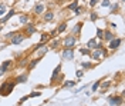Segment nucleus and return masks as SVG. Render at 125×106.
<instances>
[{"label": "nucleus", "instance_id": "nucleus-16", "mask_svg": "<svg viewBox=\"0 0 125 106\" xmlns=\"http://www.w3.org/2000/svg\"><path fill=\"white\" fill-rule=\"evenodd\" d=\"M53 19H54V13H53L51 10L44 12V15H43V20H44V22H51Z\"/></svg>", "mask_w": 125, "mask_h": 106}, {"label": "nucleus", "instance_id": "nucleus-31", "mask_svg": "<svg viewBox=\"0 0 125 106\" xmlns=\"http://www.w3.org/2000/svg\"><path fill=\"white\" fill-rule=\"evenodd\" d=\"M77 6H78V1H75V0H73V1H71L70 4L67 6V9H68V10H74V9L77 7Z\"/></svg>", "mask_w": 125, "mask_h": 106}, {"label": "nucleus", "instance_id": "nucleus-2", "mask_svg": "<svg viewBox=\"0 0 125 106\" xmlns=\"http://www.w3.org/2000/svg\"><path fill=\"white\" fill-rule=\"evenodd\" d=\"M90 57L95 60V62H101L102 59H105V57H108V50L107 49H93L91 50V53H90Z\"/></svg>", "mask_w": 125, "mask_h": 106}, {"label": "nucleus", "instance_id": "nucleus-45", "mask_svg": "<svg viewBox=\"0 0 125 106\" xmlns=\"http://www.w3.org/2000/svg\"><path fill=\"white\" fill-rule=\"evenodd\" d=\"M119 1H121V3H124V0H119Z\"/></svg>", "mask_w": 125, "mask_h": 106}, {"label": "nucleus", "instance_id": "nucleus-38", "mask_svg": "<svg viewBox=\"0 0 125 106\" xmlns=\"http://www.w3.org/2000/svg\"><path fill=\"white\" fill-rule=\"evenodd\" d=\"M111 4V0H101V6L102 7H108Z\"/></svg>", "mask_w": 125, "mask_h": 106}, {"label": "nucleus", "instance_id": "nucleus-12", "mask_svg": "<svg viewBox=\"0 0 125 106\" xmlns=\"http://www.w3.org/2000/svg\"><path fill=\"white\" fill-rule=\"evenodd\" d=\"M81 29H83V22H78L75 23V26L73 27V30H71V34L73 36H75V37H80V34H81Z\"/></svg>", "mask_w": 125, "mask_h": 106}, {"label": "nucleus", "instance_id": "nucleus-7", "mask_svg": "<svg viewBox=\"0 0 125 106\" xmlns=\"http://www.w3.org/2000/svg\"><path fill=\"white\" fill-rule=\"evenodd\" d=\"M122 45V37H114L112 40L108 42V49L109 50H117Z\"/></svg>", "mask_w": 125, "mask_h": 106}, {"label": "nucleus", "instance_id": "nucleus-26", "mask_svg": "<svg viewBox=\"0 0 125 106\" xmlns=\"http://www.w3.org/2000/svg\"><path fill=\"white\" fill-rule=\"evenodd\" d=\"M7 13V6L4 3H0V17H3Z\"/></svg>", "mask_w": 125, "mask_h": 106}, {"label": "nucleus", "instance_id": "nucleus-13", "mask_svg": "<svg viewBox=\"0 0 125 106\" xmlns=\"http://www.w3.org/2000/svg\"><path fill=\"white\" fill-rule=\"evenodd\" d=\"M44 10H46L44 3H37V4H34V7H33V13H34V15H43Z\"/></svg>", "mask_w": 125, "mask_h": 106}, {"label": "nucleus", "instance_id": "nucleus-28", "mask_svg": "<svg viewBox=\"0 0 125 106\" xmlns=\"http://www.w3.org/2000/svg\"><path fill=\"white\" fill-rule=\"evenodd\" d=\"M102 36H104V29H101V27H97V39L102 40Z\"/></svg>", "mask_w": 125, "mask_h": 106}, {"label": "nucleus", "instance_id": "nucleus-21", "mask_svg": "<svg viewBox=\"0 0 125 106\" xmlns=\"http://www.w3.org/2000/svg\"><path fill=\"white\" fill-rule=\"evenodd\" d=\"M60 46H61V40H60V39H57V37L50 43V47H51V49H58Z\"/></svg>", "mask_w": 125, "mask_h": 106}, {"label": "nucleus", "instance_id": "nucleus-46", "mask_svg": "<svg viewBox=\"0 0 125 106\" xmlns=\"http://www.w3.org/2000/svg\"><path fill=\"white\" fill-rule=\"evenodd\" d=\"M75 1H78V0H75Z\"/></svg>", "mask_w": 125, "mask_h": 106}, {"label": "nucleus", "instance_id": "nucleus-6", "mask_svg": "<svg viewBox=\"0 0 125 106\" xmlns=\"http://www.w3.org/2000/svg\"><path fill=\"white\" fill-rule=\"evenodd\" d=\"M26 39V36H24V33L21 32V30H17L16 32V34L10 39V45H13V46H17V45H20L21 42Z\"/></svg>", "mask_w": 125, "mask_h": 106}, {"label": "nucleus", "instance_id": "nucleus-3", "mask_svg": "<svg viewBox=\"0 0 125 106\" xmlns=\"http://www.w3.org/2000/svg\"><path fill=\"white\" fill-rule=\"evenodd\" d=\"M77 37L73 36V34H67L64 39H62V47L64 49H75V43H77Z\"/></svg>", "mask_w": 125, "mask_h": 106}, {"label": "nucleus", "instance_id": "nucleus-19", "mask_svg": "<svg viewBox=\"0 0 125 106\" xmlns=\"http://www.w3.org/2000/svg\"><path fill=\"white\" fill-rule=\"evenodd\" d=\"M65 29H67V23H65V22H62V23H60V25L55 27V32L58 33V34H61V33L65 32Z\"/></svg>", "mask_w": 125, "mask_h": 106}, {"label": "nucleus", "instance_id": "nucleus-39", "mask_svg": "<svg viewBox=\"0 0 125 106\" xmlns=\"http://www.w3.org/2000/svg\"><path fill=\"white\" fill-rule=\"evenodd\" d=\"M16 32H17V30H16ZM16 32H9V33H6V34H4V39H11V37L16 34Z\"/></svg>", "mask_w": 125, "mask_h": 106}, {"label": "nucleus", "instance_id": "nucleus-14", "mask_svg": "<svg viewBox=\"0 0 125 106\" xmlns=\"http://www.w3.org/2000/svg\"><path fill=\"white\" fill-rule=\"evenodd\" d=\"M114 37H117V36H115V33L112 32V30H109V29H105V30H104V36H102V40L109 42V40H112Z\"/></svg>", "mask_w": 125, "mask_h": 106}, {"label": "nucleus", "instance_id": "nucleus-17", "mask_svg": "<svg viewBox=\"0 0 125 106\" xmlns=\"http://www.w3.org/2000/svg\"><path fill=\"white\" fill-rule=\"evenodd\" d=\"M85 47H87V49H90V50L95 49V47H97V37H93V39H90V40L87 42Z\"/></svg>", "mask_w": 125, "mask_h": 106}, {"label": "nucleus", "instance_id": "nucleus-9", "mask_svg": "<svg viewBox=\"0 0 125 106\" xmlns=\"http://www.w3.org/2000/svg\"><path fill=\"white\" fill-rule=\"evenodd\" d=\"M61 67H62L61 63H58V65L54 67V70H53V73H51V77H50L51 83H54V82L57 80V76H60V75H61Z\"/></svg>", "mask_w": 125, "mask_h": 106}, {"label": "nucleus", "instance_id": "nucleus-27", "mask_svg": "<svg viewBox=\"0 0 125 106\" xmlns=\"http://www.w3.org/2000/svg\"><path fill=\"white\" fill-rule=\"evenodd\" d=\"M80 65H81L83 69H91V67H94V65L91 63V62H81Z\"/></svg>", "mask_w": 125, "mask_h": 106}, {"label": "nucleus", "instance_id": "nucleus-15", "mask_svg": "<svg viewBox=\"0 0 125 106\" xmlns=\"http://www.w3.org/2000/svg\"><path fill=\"white\" fill-rule=\"evenodd\" d=\"M27 79H29V75L27 73H21V75H19V76L16 77L14 82H16V85H17V83H26Z\"/></svg>", "mask_w": 125, "mask_h": 106}, {"label": "nucleus", "instance_id": "nucleus-43", "mask_svg": "<svg viewBox=\"0 0 125 106\" xmlns=\"http://www.w3.org/2000/svg\"><path fill=\"white\" fill-rule=\"evenodd\" d=\"M4 75H6V70H4V69L0 66V77H1V76H4Z\"/></svg>", "mask_w": 125, "mask_h": 106}, {"label": "nucleus", "instance_id": "nucleus-18", "mask_svg": "<svg viewBox=\"0 0 125 106\" xmlns=\"http://www.w3.org/2000/svg\"><path fill=\"white\" fill-rule=\"evenodd\" d=\"M29 22H30V17L27 16V15H20V16H19V23H20L21 26L27 25Z\"/></svg>", "mask_w": 125, "mask_h": 106}, {"label": "nucleus", "instance_id": "nucleus-32", "mask_svg": "<svg viewBox=\"0 0 125 106\" xmlns=\"http://www.w3.org/2000/svg\"><path fill=\"white\" fill-rule=\"evenodd\" d=\"M50 39V33H41V37H40V42H47Z\"/></svg>", "mask_w": 125, "mask_h": 106}, {"label": "nucleus", "instance_id": "nucleus-10", "mask_svg": "<svg viewBox=\"0 0 125 106\" xmlns=\"http://www.w3.org/2000/svg\"><path fill=\"white\" fill-rule=\"evenodd\" d=\"M41 59H43V57H34V59H31L30 62H29V63H27V66H26V69H27V72H31V70H33V69H34V67H36V66L39 65V62L40 60H41Z\"/></svg>", "mask_w": 125, "mask_h": 106}, {"label": "nucleus", "instance_id": "nucleus-1", "mask_svg": "<svg viewBox=\"0 0 125 106\" xmlns=\"http://www.w3.org/2000/svg\"><path fill=\"white\" fill-rule=\"evenodd\" d=\"M14 86H16L14 79H13V80H11V79L4 80L1 85H0V96H9V95L13 92Z\"/></svg>", "mask_w": 125, "mask_h": 106}, {"label": "nucleus", "instance_id": "nucleus-22", "mask_svg": "<svg viewBox=\"0 0 125 106\" xmlns=\"http://www.w3.org/2000/svg\"><path fill=\"white\" fill-rule=\"evenodd\" d=\"M48 50H50V47H48L47 45H44V46H41V47L39 49V57H43V56H44V55L47 53V52H48Z\"/></svg>", "mask_w": 125, "mask_h": 106}, {"label": "nucleus", "instance_id": "nucleus-23", "mask_svg": "<svg viewBox=\"0 0 125 106\" xmlns=\"http://www.w3.org/2000/svg\"><path fill=\"white\" fill-rule=\"evenodd\" d=\"M111 83H112L111 80H104V82L101 80V83H100V86H101V90H102V92H104V90H107V89H108L109 86H111Z\"/></svg>", "mask_w": 125, "mask_h": 106}, {"label": "nucleus", "instance_id": "nucleus-25", "mask_svg": "<svg viewBox=\"0 0 125 106\" xmlns=\"http://www.w3.org/2000/svg\"><path fill=\"white\" fill-rule=\"evenodd\" d=\"M13 65V60H4V62H3V63H1V67H3V69H4V70H6V72H7L9 70V67H10V66Z\"/></svg>", "mask_w": 125, "mask_h": 106}, {"label": "nucleus", "instance_id": "nucleus-40", "mask_svg": "<svg viewBox=\"0 0 125 106\" xmlns=\"http://www.w3.org/2000/svg\"><path fill=\"white\" fill-rule=\"evenodd\" d=\"M75 76H77V79H81V77L84 76V72H83V70H77V72H75Z\"/></svg>", "mask_w": 125, "mask_h": 106}, {"label": "nucleus", "instance_id": "nucleus-20", "mask_svg": "<svg viewBox=\"0 0 125 106\" xmlns=\"http://www.w3.org/2000/svg\"><path fill=\"white\" fill-rule=\"evenodd\" d=\"M75 85H77V80H65L61 85V88H64V89H65V88H74Z\"/></svg>", "mask_w": 125, "mask_h": 106}, {"label": "nucleus", "instance_id": "nucleus-24", "mask_svg": "<svg viewBox=\"0 0 125 106\" xmlns=\"http://www.w3.org/2000/svg\"><path fill=\"white\" fill-rule=\"evenodd\" d=\"M27 63H29V57H21V59L19 60V67L23 69V67L27 66Z\"/></svg>", "mask_w": 125, "mask_h": 106}, {"label": "nucleus", "instance_id": "nucleus-42", "mask_svg": "<svg viewBox=\"0 0 125 106\" xmlns=\"http://www.w3.org/2000/svg\"><path fill=\"white\" fill-rule=\"evenodd\" d=\"M97 3H98V0H90V1H88V4H90V7H94V6H95Z\"/></svg>", "mask_w": 125, "mask_h": 106}, {"label": "nucleus", "instance_id": "nucleus-4", "mask_svg": "<svg viewBox=\"0 0 125 106\" xmlns=\"http://www.w3.org/2000/svg\"><path fill=\"white\" fill-rule=\"evenodd\" d=\"M109 106H121L124 103V92H121V95H111L108 98Z\"/></svg>", "mask_w": 125, "mask_h": 106}, {"label": "nucleus", "instance_id": "nucleus-8", "mask_svg": "<svg viewBox=\"0 0 125 106\" xmlns=\"http://www.w3.org/2000/svg\"><path fill=\"white\" fill-rule=\"evenodd\" d=\"M16 13H17V12H16V9H14V7H11V9H10V10L7 12V13L4 15V16L0 17V25L3 26L4 23H7V22H9V20H10V19H11L13 16H14Z\"/></svg>", "mask_w": 125, "mask_h": 106}, {"label": "nucleus", "instance_id": "nucleus-44", "mask_svg": "<svg viewBox=\"0 0 125 106\" xmlns=\"http://www.w3.org/2000/svg\"><path fill=\"white\" fill-rule=\"evenodd\" d=\"M109 26H111V27H112V29H114V27H115V29H117V23H114V22H109Z\"/></svg>", "mask_w": 125, "mask_h": 106}, {"label": "nucleus", "instance_id": "nucleus-35", "mask_svg": "<svg viewBox=\"0 0 125 106\" xmlns=\"http://www.w3.org/2000/svg\"><path fill=\"white\" fill-rule=\"evenodd\" d=\"M39 96H41V92H39V90H34L29 95V98H39Z\"/></svg>", "mask_w": 125, "mask_h": 106}, {"label": "nucleus", "instance_id": "nucleus-30", "mask_svg": "<svg viewBox=\"0 0 125 106\" xmlns=\"http://www.w3.org/2000/svg\"><path fill=\"white\" fill-rule=\"evenodd\" d=\"M80 53H81V55H85V56H90L91 50L87 49V47H80Z\"/></svg>", "mask_w": 125, "mask_h": 106}, {"label": "nucleus", "instance_id": "nucleus-29", "mask_svg": "<svg viewBox=\"0 0 125 106\" xmlns=\"http://www.w3.org/2000/svg\"><path fill=\"white\" fill-rule=\"evenodd\" d=\"M101 80H102V79H100V80H97V82H95V83L93 85V88H91V92H93V93L98 90V88H100V83H101Z\"/></svg>", "mask_w": 125, "mask_h": 106}, {"label": "nucleus", "instance_id": "nucleus-5", "mask_svg": "<svg viewBox=\"0 0 125 106\" xmlns=\"http://www.w3.org/2000/svg\"><path fill=\"white\" fill-rule=\"evenodd\" d=\"M21 32H23L27 37H30V36H33V34H36V32H37V26H36L34 22H29L27 25H24V29L21 30Z\"/></svg>", "mask_w": 125, "mask_h": 106}, {"label": "nucleus", "instance_id": "nucleus-34", "mask_svg": "<svg viewBox=\"0 0 125 106\" xmlns=\"http://www.w3.org/2000/svg\"><path fill=\"white\" fill-rule=\"evenodd\" d=\"M83 10H84L83 6H77V7L74 9V13H75L77 16H80V15H83Z\"/></svg>", "mask_w": 125, "mask_h": 106}, {"label": "nucleus", "instance_id": "nucleus-41", "mask_svg": "<svg viewBox=\"0 0 125 106\" xmlns=\"http://www.w3.org/2000/svg\"><path fill=\"white\" fill-rule=\"evenodd\" d=\"M27 99H29V95H27V96H23V98L19 100V103H17V105H23V103L26 102V100H27Z\"/></svg>", "mask_w": 125, "mask_h": 106}, {"label": "nucleus", "instance_id": "nucleus-36", "mask_svg": "<svg viewBox=\"0 0 125 106\" xmlns=\"http://www.w3.org/2000/svg\"><path fill=\"white\" fill-rule=\"evenodd\" d=\"M90 19L93 20V23H94V22H97V19H98V15H97V12H91V13H90Z\"/></svg>", "mask_w": 125, "mask_h": 106}, {"label": "nucleus", "instance_id": "nucleus-33", "mask_svg": "<svg viewBox=\"0 0 125 106\" xmlns=\"http://www.w3.org/2000/svg\"><path fill=\"white\" fill-rule=\"evenodd\" d=\"M44 45H47V42H40V43H37V45H36V46H34L31 50H33V52H37V50H39L41 46H44Z\"/></svg>", "mask_w": 125, "mask_h": 106}, {"label": "nucleus", "instance_id": "nucleus-37", "mask_svg": "<svg viewBox=\"0 0 125 106\" xmlns=\"http://www.w3.org/2000/svg\"><path fill=\"white\" fill-rule=\"evenodd\" d=\"M108 7H111V13H117V10H118V4L115 3V4H109Z\"/></svg>", "mask_w": 125, "mask_h": 106}, {"label": "nucleus", "instance_id": "nucleus-11", "mask_svg": "<svg viewBox=\"0 0 125 106\" xmlns=\"http://www.w3.org/2000/svg\"><path fill=\"white\" fill-rule=\"evenodd\" d=\"M61 56L64 60H73L74 59V49H62Z\"/></svg>", "mask_w": 125, "mask_h": 106}]
</instances>
